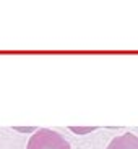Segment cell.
<instances>
[{"label":"cell","instance_id":"1","mask_svg":"<svg viewBox=\"0 0 138 149\" xmlns=\"http://www.w3.org/2000/svg\"><path fill=\"white\" fill-rule=\"evenodd\" d=\"M26 149H71L70 143L60 133L49 128H41L28 141Z\"/></svg>","mask_w":138,"mask_h":149},{"label":"cell","instance_id":"2","mask_svg":"<svg viewBox=\"0 0 138 149\" xmlns=\"http://www.w3.org/2000/svg\"><path fill=\"white\" fill-rule=\"evenodd\" d=\"M106 149H138V136L133 133H123L116 136Z\"/></svg>","mask_w":138,"mask_h":149}]
</instances>
